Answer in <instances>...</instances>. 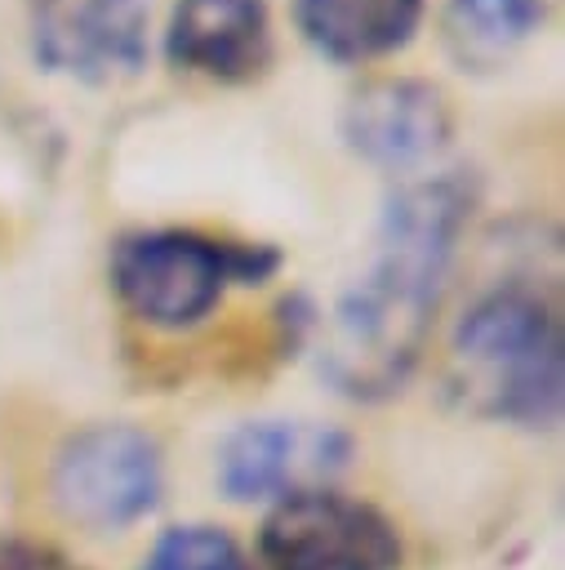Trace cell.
Segmentation results:
<instances>
[{
	"instance_id": "cell-2",
	"label": "cell",
	"mask_w": 565,
	"mask_h": 570,
	"mask_svg": "<svg viewBox=\"0 0 565 570\" xmlns=\"http://www.w3.org/2000/svg\"><path fill=\"white\" fill-rule=\"evenodd\" d=\"M454 392L472 414L552 428L561 419L565 343L556 307L525 281L485 289L454 325Z\"/></svg>"
},
{
	"instance_id": "cell-13",
	"label": "cell",
	"mask_w": 565,
	"mask_h": 570,
	"mask_svg": "<svg viewBox=\"0 0 565 570\" xmlns=\"http://www.w3.org/2000/svg\"><path fill=\"white\" fill-rule=\"evenodd\" d=\"M0 570H80L71 566L62 552L53 548H36V543H4L0 548Z\"/></svg>"
},
{
	"instance_id": "cell-4",
	"label": "cell",
	"mask_w": 565,
	"mask_h": 570,
	"mask_svg": "<svg viewBox=\"0 0 565 570\" xmlns=\"http://www.w3.org/2000/svg\"><path fill=\"white\" fill-rule=\"evenodd\" d=\"M160 445L133 423H89L53 459V503L89 530H125L160 499Z\"/></svg>"
},
{
	"instance_id": "cell-5",
	"label": "cell",
	"mask_w": 565,
	"mask_h": 570,
	"mask_svg": "<svg viewBox=\"0 0 565 570\" xmlns=\"http://www.w3.org/2000/svg\"><path fill=\"white\" fill-rule=\"evenodd\" d=\"M258 552L271 570H400L396 525L338 490H298L276 499L258 530Z\"/></svg>"
},
{
	"instance_id": "cell-9",
	"label": "cell",
	"mask_w": 565,
	"mask_h": 570,
	"mask_svg": "<svg viewBox=\"0 0 565 570\" xmlns=\"http://www.w3.org/2000/svg\"><path fill=\"white\" fill-rule=\"evenodd\" d=\"M165 58L178 71H196L218 85L258 80L271 62L267 0H174Z\"/></svg>"
},
{
	"instance_id": "cell-8",
	"label": "cell",
	"mask_w": 565,
	"mask_h": 570,
	"mask_svg": "<svg viewBox=\"0 0 565 570\" xmlns=\"http://www.w3.org/2000/svg\"><path fill=\"white\" fill-rule=\"evenodd\" d=\"M449 102L414 76H378L343 107V142L378 169H414L449 142Z\"/></svg>"
},
{
	"instance_id": "cell-3",
	"label": "cell",
	"mask_w": 565,
	"mask_h": 570,
	"mask_svg": "<svg viewBox=\"0 0 565 570\" xmlns=\"http://www.w3.org/2000/svg\"><path fill=\"white\" fill-rule=\"evenodd\" d=\"M276 267V245L218 240L191 227H142L111 245V289L156 330L196 325L218 307L227 285H262Z\"/></svg>"
},
{
	"instance_id": "cell-1",
	"label": "cell",
	"mask_w": 565,
	"mask_h": 570,
	"mask_svg": "<svg viewBox=\"0 0 565 570\" xmlns=\"http://www.w3.org/2000/svg\"><path fill=\"white\" fill-rule=\"evenodd\" d=\"M476 183L454 169L391 191L369 272L334 303L320 334V374L351 401H383L414 374L432 316L472 218Z\"/></svg>"
},
{
	"instance_id": "cell-7",
	"label": "cell",
	"mask_w": 565,
	"mask_h": 570,
	"mask_svg": "<svg viewBox=\"0 0 565 570\" xmlns=\"http://www.w3.org/2000/svg\"><path fill=\"white\" fill-rule=\"evenodd\" d=\"M31 58L80 85L147 67V0H31Z\"/></svg>"
},
{
	"instance_id": "cell-6",
	"label": "cell",
	"mask_w": 565,
	"mask_h": 570,
	"mask_svg": "<svg viewBox=\"0 0 565 570\" xmlns=\"http://www.w3.org/2000/svg\"><path fill=\"white\" fill-rule=\"evenodd\" d=\"M351 459V436L307 419H254L222 436L218 485L236 503L316 490Z\"/></svg>"
},
{
	"instance_id": "cell-12",
	"label": "cell",
	"mask_w": 565,
	"mask_h": 570,
	"mask_svg": "<svg viewBox=\"0 0 565 570\" xmlns=\"http://www.w3.org/2000/svg\"><path fill=\"white\" fill-rule=\"evenodd\" d=\"M142 570H254L231 534L214 525H174L156 539Z\"/></svg>"
},
{
	"instance_id": "cell-10",
	"label": "cell",
	"mask_w": 565,
	"mask_h": 570,
	"mask_svg": "<svg viewBox=\"0 0 565 570\" xmlns=\"http://www.w3.org/2000/svg\"><path fill=\"white\" fill-rule=\"evenodd\" d=\"M423 0H294L298 36L329 62H369L414 40Z\"/></svg>"
},
{
	"instance_id": "cell-11",
	"label": "cell",
	"mask_w": 565,
	"mask_h": 570,
	"mask_svg": "<svg viewBox=\"0 0 565 570\" xmlns=\"http://www.w3.org/2000/svg\"><path fill=\"white\" fill-rule=\"evenodd\" d=\"M543 0H445L440 40L463 71H494L543 27Z\"/></svg>"
}]
</instances>
